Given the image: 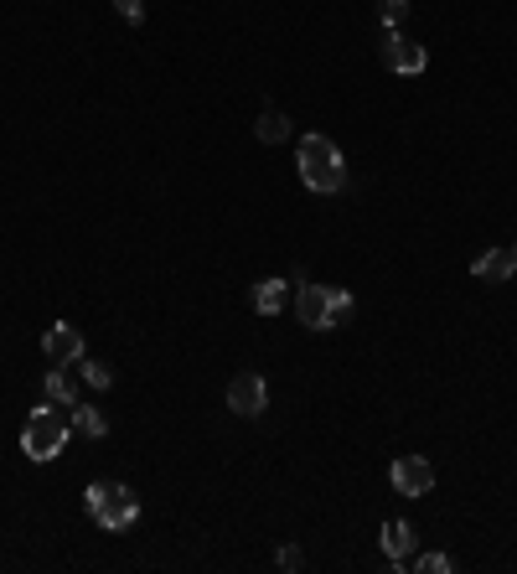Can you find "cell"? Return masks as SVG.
Listing matches in <instances>:
<instances>
[{
	"instance_id": "6da1fadb",
	"label": "cell",
	"mask_w": 517,
	"mask_h": 574,
	"mask_svg": "<svg viewBox=\"0 0 517 574\" xmlns=\"http://www.w3.org/2000/svg\"><path fill=\"white\" fill-rule=\"evenodd\" d=\"M295 171L311 192L331 197L347 187V161H342V145L331 135H300V150H295Z\"/></svg>"
},
{
	"instance_id": "7a4b0ae2",
	"label": "cell",
	"mask_w": 517,
	"mask_h": 574,
	"mask_svg": "<svg viewBox=\"0 0 517 574\" xmlns=\"http://www.w3.org/2000/svg\"><path fill=\"white\" fill-rule=\"evenodd\" d=\"M63 404H42V409H32V419H26V430H21V456L26 461H57L63 456V445H68V435H73V419L68 414H57Z\"/></svg>"
},
{
	"instance_id": "3957f363",
	"label": "cell",
	"mask_w": 517,
	"mask_h": 574,
	"mask_svg": "<svg viewBox=\"0 0 517 574\" xmlns=\"http://www.w3.org/2000/svg\"><path fill=\"white\" fill-rule=\"evenodd\" d=\"M83 512H88L99 528L125 533V528L140 523V497L125 487V481H94V487L83 492Z\"/></svg>"
},
{
	"instance_id": "277c9868",
	"label": "cell",
	"mask_w": 517,
	"mask_h": 574,
	"mask_svg": "<svg viewBox=\"0 0 517 574\" xmlns=\"http://www.w3.org/2000/svg\"><path fill=\"white\" fill-rule=\"evenodd\" d=\"M295 311H300V326L337 331V326L352 316V290H337V285H300V290H295Z\"/></svg>"
},
{
	"instance_id": "5b68a950",
	"label": "cell",
	"mask_w": 517,
	"mask_h": 574,
	"mask_svg": "<svg viewBox=\"0 0 517 574\" xmlns=\"http://www.w3.org/2000/svg\"><path fill=\"white\" fill-rule=\"evenodd\" d=\"M378 57H383V68L404 73V78H414V73H424V68H430V52H424V42H409V37L399 32V26H383Z\"/></svg>"
},
{
	"instance_id": "8992f818",
	"label": "cell",
	"mask_w": 517,
	"mask_h": 574,
	"mask_svg": "<svg viewBox=\"0 0 517 574\" xmlns=\"http://www.w3.org/2000/svg\"><path fill=\"white\" fill-rule=\"evenodd\" d=\"M264 409H269V383H264L259 373H238V378L228 383V414L259 419Z\"/></svg>"
},
{
	"instance_id": "52a82bcc",
	"label": "cell",
	"mask_w": 517,
	"mask_h": 574,
	"mask_svg": "<svg viewBox=\"0 0 517 574\" xmlns=\"http://www.w3.org/2000/svg\"><path fill=\"white\" fill-rule=\"evenodd\" d=\"M388 481H393V492H399V497H430L435 492V466L424 456H399L393 471H388Z\"/></svg>"
},
{
	"instance_id": "ba28073f",
	"label": "cell",
	"mask_w": 517,
	"mask_h": 574,
	"mask_svg": "<svg viewBox=\"0 0 517 574\" xmlns=\"http://www.w3.org/2000/svg\"><path fill=\"white\" fill-rule=\"evenodd\" d=\"M42 352L57 362V368H68V362L83 357V331L68 326V321H52V326L42 331Z\"/></svg>"
},
{
	"instance_id": "9c48e42d",
	"label": "cell",
	"mask_w": 517,
	"mask_h": 574,
	"mask_svg": "<svg viewBox=\"0 0 517 574\" xmlns=\"http://www.w3.org/2000/svg\"><path fill=\"white\" fill-rule=\"evenodd\" d=\"M383 559H388V569L393 574H404L409 569V549H414V528L404 523V518H393V523H383Z\"/></svg>"
},
{
	"instance_id": "30bf717a",
	"label": "cell",
	"mask_w": 517,
	"mask_h": 574,
	"mask_svg": "<svg viewBox=\"0 0 517 574\" xmlns=\"http://www.w3.org/2000/svg\"><path fill=\"white\" fill-rule=\"evenodd\" d=\"M290 295H295L290 280H264V285H254V311L259 316H280L290 306Z\"/></svg>"
},
{
	"instance_id": "8fae6325",
	"label": "cell",
	"mask_w": 517,
	"mask_h": 574,
	"mask_svg": "<svg viewBox=\"0 0 517 574\" xmlns=\"http://www.w3.org/2000/svg\"><path fill=\"white\" fill-rule=\"evenodd\" d=\"M471 275H476V280H512V275H517V259H512V249H486V254L471 264Z\"/></svg>"
},
{
	"instance_id": "7c38bea8",
	"label": "cell",
	"mask_w": 517,
	"mask_h": 574,
	"mask_svg": "<svg viewBox=\"0 0 517 574\" xmlns=\"http://www.w3.org/2000/svg\"><path fill=\"white\" fill-rule=\"evenodd\" d=\"M42 388H47V399H52V404H63V409H73V404H78V378H73V373H63L57 362H52V373H47V383H42Z\"/></svg>"
},
{
	"instance_id": "4fadbf2b",
	"label": "cell",
	"mask_w": 517,
	"mask_h": 574,
	"mask_svg": "<svg viewBox=\"0 0 517 574\" xmlns=\"http://www.w3.org/2000/svg\"><path fill=\"white\" fill-rule=\"evenodd\" d=\"M68 419H73V430H78V435H88V440H104V435H109V419H104L94 404H73V414H68Z\"/></svg>"
},
{
	"instance_id": "5bb4252c",
	"label": "cell",
	"mask_w": 517,
	"mask_h": 574,
	"mask_svg": "<svg viewBox=\"0 0 517 574\" xmlns=\"http://www.w3.org/2000/svg\"><path fill=\"white\" fill-rule=\"evenodd\" d=\"M254 135H259L264 145H280V140H290V119H285L280 109H264L259 125H254Z\"/></svg>"
},
{
	"instance_id": "9a60e30c",
	"label": "cell",
	"mask_w": 517,
	"mask_h": 574,
	"mask_svg": "<svg viewBox=\"0 0 517 574\" xmlns=\"http://www.w3.org/2000/svg\"><path fill=\"white\" fill-rule=\"evenodd\" d=\"M73 368H78V378H83L88 388H109V383H114V368H109V362H94V357H78Z\"/></svg>"
},
{
	"instance_id": "2e32d148",
	"label": "cell",
	"mask_w": 517,
	"mask_h": 574,
	"mask_svg": "<svg viewBox=\"0 0 517 574\" xmlns=\"http://www.w3.org/2000/svg\"><path fill=\"white\" fill-rule=\"evenodd\" d=\"M450 569H455V564H450L445 554H419V559H414V574H450Z\"/></svg>"
},
{
	"instance_id": "e0dca14e",
	"label": "cell",
	"mask_w": 517,
	"mask_h": 574,
	"mask_svg": "<svg viewBox=\"0 0 517 574\" xmlns=\"http://www.w3.org/2000/svg\"><path fill=\"white\" fill-rule=\"evenodd\" d=\"M409 16V0H383V26H399Z\"/></svg>"
},
{
	"instance_id": "ac0fdd59",
	"label": "cell",
	"mask_w": 517,
	"mask_h": 574,
	"mask_svg": "<svg viewBox=\"0 0 517 574\" xmlns=\"http://www.w3.org/2000/svg\"><path fill=\"white\" fill-rule=\"evenodd\" d=\"M114 11L125 16V21H135V26H140V21H145V0H114Z\"/></svg>"
},
{
	"instance_id": "d6986e66",
	"label": "cell",
	"mask_w": 517,
	"mask_h": 574,
	"mask_svg": "<svg viewBox=\"0 0 517 574\" xmlns=\"http://www.w3.org/2000/svg\"><path fill=\"white\" fill-rule=\"evenodd\" d=\"M300 564H306V554H300L295 543H285V549H280V569H300Z\"/></svg>"
},
{
	"instance_id": "ffe728a7",
	"label": "cell",
	"mask_w": 517,
	"mask_h": 574,
	"mask_svg": "<svg viewBox=\"0 0 517 574\" xmlns=\"http://www.w3.org/2000/svg\"><path fill=\"white\" fill-rule=\"evenodd\" d=\"M512 259H517V244H512Z\"/></svg>"
}]
</instances>
